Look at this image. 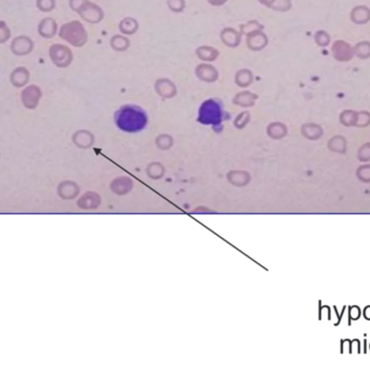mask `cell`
I'll return each instance as SVG.
<instances>
[{
    "label": "cell",
    "mask_w": 370,
    "mask_h": 369,
    "mask_svg": "<svg viewBox=\"0 0 370 369\" xmlns=\"http://www.w3.org/2000/svg\"><path fill=\"white\" fill-rule=\"evenodd\" d=\"M148 114L137 105H124L115 113V123L119 129L126 132H137L148 125Z\"/></svg>",
    "instance_id": "6da1fadb"
},
{
    "label": "cell",
    "mask_w": 370,
    "mask_h": 369,
    "mask_svg": "<svg viewBox=\"0 0 370 369\" xmlns=\"http://www.w3.org/2000/svg\"><path fill=\"white\" fill-rule=\"evenodd\" d=\"M225 118L223 103L219 99H208L202 103L198 110V122L213 127L220 126Z\"/></svg>",
    "instance_id": "7a4b0ae2"
},
{
    "label": "cell",
    "mask_w": 370,
    "mask_h": 369,
    "mask_svg": "<svg viewBox=\"0 0 370 369\" xmlns=\"http://www.w3.org/2000/svg\"><path fill=\"white\" fill-rule=\"evenodd\" d=\"M60 36L70 41L73 45H79L83 39L84 33L78 22H72L63 25L61 31H60Z\"/></svg>",
    "instance_id": "3957f363"
},
{
    "label": "cell",
    "mask_w": 370,
    "mask_h": 369,
    "mask_svg": "<svg viewBox=\"0 0 370 369\" xmlns=\"http://www.w3.org/2000/svg\"><path fill=\"white\" fill-rule=\"evenodd\" d=\"M333 58L339 62H349L354 56V48L344 40H337L331 47Z\"/></svg>",
    "instance_id": "277c9868"
},
{
    "label": "cell",
    "mask_w": 370,
    "mask_h": 369,
    "mask_svg": "<svg viewBox=\"0 0 370 369\" xmlns=\"http://www.w3.org/2000/svg\"><path fill=\"white\" fill-rule=\"evenodd\" d=\"M21 97L24 106L33 109L36 108V106L38 105V103L42 97V92L38 86L32 84L22 91Z\"/></svg>",
    "instance_id": "5b68a950"
},
{
    "label": "cell",
    "mask_w": 370,
    "mask_h": 369,
    "mask_svg": "<svg viewBox=\"0 0 370 369\" xmlns=\"http://www.w3.org/2000/svg\"><path fill=\"white\" fill-rule=\"evenodd\" d=\"M34 49V42L27 36H19L13 39L11 50L15 55H26Z\"/></svg>",
    "instance_id": "8992f818"
},
{
    "label": "cell",
    "mask_w": 370,
    "mask_h": 369,
    "mask_svg": "<svg viewBox=\"0 0 370 369\" xmlns=\"http://www.w3.org/2000/svg\"><path fill=\"white\" fill-rule=\"evenodd\" d=\"M50 58L52 59L55 65L64 66L67 64V58L70 56V51H68L62 45H53L50 48Z\"/></svg>",
    "instance_id": "52a82bcc"
},
{
    "label": "cell",
    "mask_w": 370,
    "mask_h": 369,
    "mask_svg": "<svg viewBox=\"0 0 370 369\" xmlns=\"http://www.w3.org/2000/svg\"><path fill=\"white\" fill-rule=\"evenodd\" d=\"M10 80L16 88H22L30 80V72L25 67H18L11 73Z\"/></svg>",
    "instance_id": "ba28073f"
},
{
    "label": "cell",
    "mask_w": 370,
    "mask_h": 369,
    "mask_svg": "<svg viewBox=\"0 0 370 369\" xmlns=\"http://www.w3.org/2000/svg\"><path fill=\"white\" fill-rule=\"evenodd\" d=\"M351 20L353 23L361 25L370 21V9L366 6H357L351 11Z\"/></svg>",
    "instance_id": "9c48e42d"
},
{
    "label": "cell",
    "mask_w": 370,
    "mask_h": 369,
    "mask_svg": "<svg viewBox=\"0 0 370 369\" xmlns=\"http://www.w3.org/2000/svg\"><path fill=\"white\" fill-rule=\"evenodd\" d=\"M56 30H58V26H56L55 21L50 18H46L42 20L39 23V26H38L39 35L44 38H52L55 35Z\"/></svg>",
    "instance_id": "30bf717a"
},
{
    "label": "cell",
    "mask_w": 370,
    "mask_h": 369,
    "mask_svg": "<svg viewBox=\"0 0 370 369\" xmlns=\"http://www.w3.org/2000/svg\"><path fill=\"white\" fill-rule=\"evenodd\" d=\"M353 48H354V55L357 58L363 60L370 58V41H359Z\"/></svg>",
    "instance_id": "8fae6325"
},
{
    "label": "cell",
    "mask_w": 370,
    "mask_h": 369,
    "mask_svg": "<svg viewBox=\"0 0 370 369\" xmlns=\"http://www.w3.org/2000/svg\"><path fill=\"white\" fill-rule=\"evenodd\" d=\"M340 120L343 125L347 126H352V125H356L357 123V111L354 110H344L343 113L340 116Z\"/></svg>",
    "instance_id": "7c38bea8"
},
{
    "label": "cell",
    "mask_w": 370,
    "mask_h": 369,
    "mask_svg": "<svg viewBox=\"0 0 370 369\" xmlns=\"http://www.w3.org/2000/svg\"><path fill=\"white\" fill-rule=\"evenodd\" d=\"M330 36L329 34L325 31H318L315 35V41L318 46L321 47H327L330 44Z\"/></svg>",
    "instance_id": "4fadbf2b"
},
{
    "label": "cell",
    "mask_w": 370,
    "mask_h": 369,
    "mask_svg": "<svg viewBox=\"0 0 370 369\" xmlns=\"http://www.w3.org/2000/svg\"><path fill=\"white\" fill-rule=\"evenodd\" d=\"M55 0H37V8L42 12H50L54 9Z\"/></svg>",
    "instance_id": "5bb4252c"
},
{
    "label": "cell",
    "mask_w": 370,
    "mask_h": 369,
    "mask_svg": "<svg viewBox=\"0 0 370 369\" xmlns=\"http://www.w3.org/2000/svg\"><path fill=\"white\" fill-rule=\"evenodd\" d=\"M11 36L10 29L5 21H0V44H4Z\"/></svg>",
    "instance_id": "9a60e30c"
}]
</instances>
